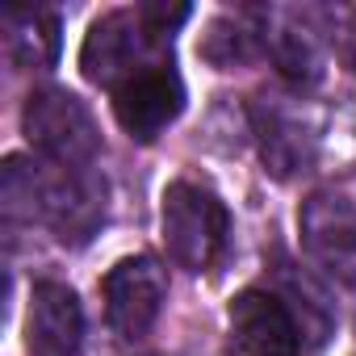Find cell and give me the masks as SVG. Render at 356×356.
<instances>
[{
    "label": "cell",
    "instance_id": "6da1fadb",
    "mask_svg": "<svg viewBox=\"0 0 356 356\" xmlns=\"http://www.w3.org/2000/svg\"><path fill=\"white\" fill-rule=\"evenodd\" d=\"M5 214L26 222H47L63 243H84L105 218V181L84 168L34 163L22 155L5 159Z\"/></svg>",
    "mask_w": 356,
    "mask_h": 356
},
{
    "label": "cell",
    "instance_id": "7a4b0ae2",
    "mask_svg": "<svg viewBox=\"0 0 356 356\" xmlns=\"http://www.w3.org/2000/svg\"><path fill=\"white\" fill-rule=\"evenodd\" d=\"M159 227H163V248L168 260L185 273H206L231 235V214L222 197L197 181H172L163 189L159 206Z\"/></svg>",
    "mask_w": 356,
    "mask_h": 356
},
{
    "label": "cell",
    "instance_id": "3957f363",
    "mask_svg": "<svg viewBox=\"0 0 356 356\" xmlns=\"http://www.w3.org/2000/svg\"><path fill=\"white\" fill-rule=\"evenodd\" d=\"M22 130L30 147L59 168H88L101 151V130L88 105L67 88H38L22 109Z\"/></svg>",
    "mask_w": 356,
    "mask_h": 356
},
{
    "label": "cell",
    "instance_id": "277c9868",
    "mask_svg": "<svg viewBox=\"0 0 356 356\" xmlns=\"http://www.w3.org/2000/svg\"><path fill=\"white\" fill-rule=\"evenodd\" d=\"M101 293L109 327L122 339H143L168 302V273L155 256H126L105 273Z\"/></svg>",
    "mask_w": 356,
    "mask_h": 356
},
{
    "label": "cell",
    "instance_id": "5b68a950",
    "mask_svg": "<svg viewBox=\"0 0 356 356\" xmlns=\"http://www.w3.org/2000/svg\"><path fill=\"white\" fill-rule=\"evenodd\" d=\"M306 256L339 285L356 289V206L343 193H310L298 214Z\"/></svg>",
    "mask_w": 356,
    "mask_h": 356
},
{
    "label": "cell",
    "instance_id": "8992f818",
    "mask_svg": "<svg viewBox=\"0 0 356 356\" xmlns=\"http://www.w3.org/2000/svg\"><path fill=\"white\" fill-rule=\"evenodd\" d=\"M181 109H185V84L172 63H143L113 88V118L138 143H151L163 126L181 118Z\"/></svg>",
    "mask_w": 356,
    "mask_h": 356
},
{
    "label": "cell",
    "instance_id": "52a82bcc",
    "mask_svg": "<svg viewBox=\"0 0 356 356\" xmlns=\"http://www.w3.org/2000/svg\"><path fill=\"white\" fill-rule=\"evenodd\" d=\"M252 130L260 143V155L268 163L273 176L289 181L298 172H310L323 147V134L310 126V113L298 101H277V97H260L252 105Z\"/></svg>",
    "mask_w": 356,
    "mask_h": 356
},
{
    "label": "cell",
    "instance_id": "ba28073f",
    "mask_svg": "<svg viewBox=\"0 0 356 356\" xmlns=\"http://www.w3.org/2000/svg\"><path fill=\"white\" fill-rule=\"evenodd\" d=\"M302 331L273 289H243L231 298V356H298Z\"/></svg>",
    "mask_w": 356,
    "mask_h": 356
},
{
    "label": "cell",
    "instance_id": "9c48e42d",
    "mask_svg": "<svg viewBox=\"0 0 356 356\" xmlns=\"http://www.w3.org/2000/svg\"><path fill=\"white\" fill-rule=\"evenodd\" d=\"M143 42H151V38L143 34L134 9H109V13H101L88 26L84 47H80V72H84V80L118 88L126 76L138 72Z\"/></svg>",
    "mask_w": 356,
    "mask_h": 356
},
{
    "label": "cell",
    "instance_id": "30bf717a",
    "mask_svg": "<svg viewBox=\"0 0 356 356\" xmlns=\"http://www.w3.org/2000/svg\"><path fill=\"white\" fill-rule=\"evenodd\" d=\"M84 343V310L76 289L63 281H38L26 310V352L30 356H76Z\"/></svg>",
    "mask_w": 356,
    "mask_h": 356
},
{
    "label": "cell",
    "instance_id": "8fae6325",
    "mask_svg": "<svg viewBox=\"0 0 356 356\" xmlns=\"http://www.w3.org/2000/svg\"><path fill=\"white\" fill-rule=\"evenodd\" d=\"M264 47H268L277 72L293 88H314L323 80V47H318V34L306 22H298L293 13H268Z\"/></svg>",
    "mask_w": 356,
    "mask_h": 356
},
{
    "label": "cell",
    "instance_id": "7c38bea8",
    "mask_svg": "<svg viewBox=\"0 0 356 356\" xmlns=\"http://www.w3.org/2000/svg\"><path fill=\"white\" fill-rule=\"evenodd\" d=\"M5 47L22 67H51L59 59V17L42 5L5 9Z\"/></svg>",
    "mask_w": 356,
    "mask_h": 356
},
{
    "label": "cell",
    "instance_id": "4fadbf2b",
    "mask_svg": "<svg viewBox=\"0 0 356 356\" xmlns=\"http://www.w3.org/2000/svg\"><path fill=\"white\" fill-rule=\"evenodd\" d=\"M197 51H202V59H210L214 67L248 63V59L256 55V30H248V26L235 22V17H214Z\"/></svg>",
    "mask_w": 356,
    "mask_h": 356
},
{
    "label": "cell",
    "instance_id": "5bb4252c",
    "mask_svg": "<svg viewBox=\"0 0 356 356\" xmlns=\"http://www.w3.org/2000/svg\"><path fill=\"white\" fill-rule=\"evenodd\" d=\"M134 13H138V26H143V34H147L151 42L172 38V30H181V26L193 17L189 5H163V0H147V5H138Z\"/></svg>",
    "mask_w": 356,
    "mask_h": 356
}]
</instances>
